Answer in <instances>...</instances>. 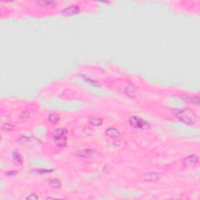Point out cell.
<instances>
[{
	"instance_id": "7c38bea8",
	"label": "cell",
	"mask_w": 200,
	"mask_h": 200,
	"mask_svg": "<svg viewBox=\"0 0 200 200\" xmlns=\"http://www.w3.org/2000/svg\"><path fill=\"white\" fill-rule=\"evenodd\" d=\"M89 123H90V124L92 125V126L99 127L101 126L102 124H103V119H101V118H99V117H93V118L90 119Z\"/></svg>"
},
{
	"instance_id": "5bb4252c",
	"label": "cell",
	"mask_w": 200,
	"mask_h": 200,
	"mask_svg": "<svg viewBox=\"0 0 200 200\" xmlns=\"http://www.w3.org/2000/svg\"><path fill=\"white\" fill-rule=\"evenodd\" d=\"M124 92H125V94L127 95H128V96L130 97H135V95L136 94V92H135V89L134 88H132V87H127L126 88V90L124 91Z\"/></svg>"
},
{
	"instance_id": "8fae6325",
	"label": "cell",
	"mask_w": 200,
	"mask_h": 200,
	"mask_svg": "<svg viewBox=\"0 0 200 200\" xmlns=\"http://www.w3.org/2000/svg\"><path fill=\"white\" fill-rule=\"evenodd\" d=\"M49 121L52 124H57L59 120V115L56 113H52L51 114H49V117H48Z\"/></svg>"
},
{
	"instance_id": "9a60e30c",
	"label": "cell",
	"mask_w": 200,
	"mask_h": 200,
	"mask_svg": "<svg viewBox=\"0 0 200 200\" xmlns=\"http://www.w3.org/2000/svg\"><path fill=\"white\" fill-rule=\"evenodd\" d=\"M185 99H187V101H191L192 103L199 105V97H186Z\"/></svg>"
},
{
	"instance_id": "ba28073f",
	"label": "cell",
	"mask_w": 200,
	"mask_h": 200,
	"mask_svg": "<svg viewBox=\"0 0 200 200\" xmlns=\"http://www.w3.org/2000/svg\"><path fill=\"white\" fill-rule=\"evenodd\" d=\"M106 135L112 138H117L120 136V132L116 128H109L108 129H106Z\"/></svg>"
},
{
	"instance_id": "3957f363",
	"label": "cell",
	"mask_w": 200,
	"mask_h": 200,
	"mask_svg": "<svg viewBox=\"0 0 200 200\" xmlns=\"http://www.w3.org/2000/svg\"><path fill=\"white\" fill-rule=\"evenodd\" d=\"M129 124L131 127L135 128H138V129H142V130H147L148 128H151L150 124L147 122L146 120H144L142 118H140L136 116H133V117L129 118Z\"/></svg>"
},
{
	"instance_id": "277c9868",
	"label": "cell",
	"mask_w": 200,
	"mask_h": 200,
	"mask_svg": "<svg viewBox=\"0 0 200 200\" xmlns=\"http://www.w3.org/2000/svg\"><path fill=\"white\" fill-rule=\"evenodd\" d=\"M77 156L83 159H88V160H92L95 159L99 156V153L95 149L92 148H81V149H77L75 153Z\"/></svg>"
},
{
	"instance_id": "8992f818",
	"label": "cell",
	"mask_w": 200,
	"mask_h": 200,
	"mask_svg": "<svg viewBox=\"0 0 200 200\" xmlns=\"http://www.w3.org/2000/svg\"><path fill=\"white\" fill-rule=\"evenodd\" d=\"M80 12V7L77 5H71L68 6L61 11V14L63 16H72L74 14H77Z\"/></svg>"
},
{
	"instance_id": "9c48e42d",
	"label": "cell",
	"mask_w": 200,
	"mask_h": 200,
	"mask_svg": "<svg viewBox=\"0 0 200 200\" xmlns=\"http://www.w3.org/2000/svg\"><path fill=\"white\" fill-rule=\"evenodd\" d=\"M13 160H14V163L17 165V166H21L24 162L23 157L21 156L20 153L17 152H14L13 153Z\"/></svg>"
},
{
	"instance_id": "4fadbf2b",
	"label": "cell",
	"mask_w": 200,
	"mask_h": 200,
	"mask_svg": "<svg viewBox=\"0 0 200 200\" xmlns=\"http://www.w3.org/2000/svg\"><path fill=\"white\" fill-rule=\"evenodd\" d=\"M37 3L41 5L42 6H53L57 2L55 1H46V0H42V1H38Z\"/></svg>"
},
{
	"instance_id": "d6986e66",
	"label": "cell",
	"mask_w": 200,
	"mask_h": 200,
	"mask_svg": "<svg viewBox=\"0 0 200 200\" xmlns=\"http://www.w3.org/2000/svg\"><path fill=\"white\" fill-rule=\"evenodd\" d=\"M17 173V171H9V172H6V176H15Z\"/></svg>"
},
{
	"instance_id": "e0dca14e",
	"label": "cell",
	"mask_w": 200,
	"mask_h": 200,
	"mask_svg": "<svg viewBox=\"0 0 200 200\" xmlns=\"http://www.w3.org/2000/svg\"><path fill=\"white\" fill-rule=\"evenodd\" d=\"M29 117L30 113L27 112V111H24V112L21 113V114H20V118H22V119H27Z\"/></svg>"
},
{
	"instance_id": "6da1fadb",
	"label": "cell",
	"mask_w": 200,
	"mask_h": 200,
	"mask_svg": "<svg viewBox=\"0 0 200 200\" xmlns=\"http://www.w3.org/2000/svg\"><path fill=\"white\" fill-rule=\"evenodd\" d=\"M172 113L180 121L189 125L195 124L198 119L196 112L191 109H175L172 110Z\"/></svg>"
},
{
	"instance_id": "2e32d148",
	"label": "cell",
	"mask_w": 200,
	"mask_h": 200,
	"mask_svg": "<svg viewBox=\"0 0 200 200\" xmlns=\"http://www.w3.org/2000/svg\"><path fill=\"white\" fill-rule=\"evenodd\" d=\"M2 128L5 129V130L11 131V130H13L14 129V125H12V124H6H6H4L3 125H2Z\"/></svg>"
},
{
	"instance_id": "ac0fdd59",
	"label": "cell",
	"mask_w": 200,
	"mask_h": 200,
	"mask_svg": "<svg viewBox=\"0 0 200 200\" xmlns=\"http://www.w3.org/2000/svg\"><path fill=\"white\" fill-rule=\"evenodd\" d=\"M27 200H30V199L37 200V199H38V196H36L35 194H31L29 196H27Z\"/></svg>"
},
{
	"instance_id": "52a82bcc",
	"label": "cell",
	"mask_w": 200,
	"mask_h": 200,
	"mask_svg": "<svg viewBox=\"0 0 200 200\" xmlns=\"http://www.w3.org/2000/svg\"><path fill=\"white\" fill-rule=\"evenodd\" d=\"M161 178V174L158 172H148L145 173V179L147 181H157Z\"/></svg>"
},
{
	"instance_id": "7a4b0ae2",
	"label": "cell",
	"mask_w": 200,
	"mask_h": 200,
	"mask_svg": "<svg viewBox=\"0 0 200 200\" xmlns=\"http://www.w3.org/2000/svg\"><path fill=\"white\" fill-rule=\"evenodd\" d=\"M67 129L59 128L54 130L51 133L52 139L59 148H64L67 143Z\"/></svg>"
},
{
	"instance_id": "30bf717a",
	"label": "cell",
	"mask_w": 200,
	"mask_h": 200,
	"mask_svg": "<svg viewBox=\"0 0 200 200\" xmlns=\"http://www.w3.org/2000/svg\"><path fill=\"white\" fill-rule=\"evenodd\" d=\"M49 185L52 189H59L61 188L62 183H61L60 180H59L58 178H52V180L49 181Z\"/></svg>"
},
{
	"instance_id": "5b68a950",
	"label": "cell",
	"mask_w": 200,
	"mask_h": 200,
	"mask_svg": "<svg viewBox=\"0 0 200 200\" xmlns=\"http://www.w3.org/2000/svg\"><path fill=\"white\" fill-rule=\"evenodd\" d=\"M199 156L196 154H192L190 155L188 157L184 158V160H183V165L185 167H193V166H196L199 162Z\"/></svg>"
},
{
	"instance_id": "ffe728a7",
	"label": "cell",
	"mask_w": 200,
	"mask_h": 200,
	"mask_svg": "<svg viewBox=\"0 0 200 200\" xmlns=\"http://www.w3.org/2000/svg\"><path fill=\"white\" fill-rule=\"evenodd\" d=\"M37 173H48V172H51L50 171H46V170H36Z\"/></svg>"
}]
</instances>
